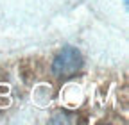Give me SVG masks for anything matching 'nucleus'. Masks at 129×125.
Segmentation results:
<instances>
[{"label":"nucleus","instance_id":"nucleus-2","mask_svg":"<svg viewBox=\"0 0 129 125\" xmlns=\"http://www.w3.org/2000/svg\"><path fill=\"white\" fill-rule=\"evenodd\" d=\"M124 4H127V0H124Z\"/></svg>","mask_w":129,"mask_h":125},{"label":"nucleus","instance_id":"nucleus-1","mask_svg":"<svg viewBox=\"0 0 129 125\" xmlns=\"http://www.w3.org/2000/svg\"><path fill=\"white\" fill-rule=\"evenodd\" d=\"M83 54L75 46H64L56 54L52 61V73L56 77H72L83 68Z\"/></svg>","mask_w":129,"mask_h":125}]
</instances>
